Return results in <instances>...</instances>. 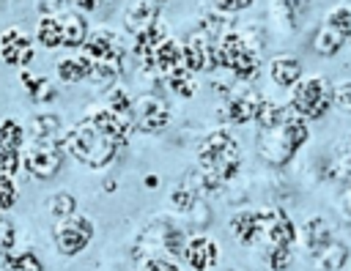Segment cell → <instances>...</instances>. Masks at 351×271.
Listing matches in <instances>:
<instances>
[{"label": "cell", "instance_id": "cell-37", "mask_svg": "<svg viewBox=\"0 0 351 271\" xmlns=\"http://www.w3.org/2000/svg\"><path fill=\"white\" fill-rule=\"evenodd\" d=\"M250 5H252L250 0H219V3H214L211 8H214L219 16H225V14H239V11L250 8Z\"/></svg>", "mask_w": 351, "mask_h": 271}, {"label": "cell", "instance_id": "cell-40", "mask_svg": "<svg viewBox=\"0 0 351 271\" xmlns=\"http://www.w3.org/2000/svg\"><path fill=\"white\" fill-rule=\"evenodd\" d=\"M156 183H159L156 175H145V186H156Z\"/></svg>", "mask_w": 351, "mask_h": 271}, {"label": "cell", "instance_id": "cell-17", "mask_svg": "<svg viewBox=\"0 0 351 271\" xmlns=\"http://www.w3.org/2000/svg\"><path fill=\"white\" fill-rule=\"evenodd\" d=\"M348 257H351V249L337 238H332L326 246L313 252V263L318 271H343L348 266Z\"/></svg>", "mask_w": 351, "mask_h": 271}, {"label": "cell", "instance_id": "cell-5", "mask_svg": "<svg viewBox=\"0 0 351 271\" xmlns=\"http://www.w3.org/2000/svg\"><path fill=\"white\" fill-rule=\"evenodd\" d=\"M66 151L60 140H30L22 148V172L36 181H49L60 172Z\"/></svg>", "mask_w": 351, "mask_h": 271}, {"label": "cell", "instance_id": "cell-34", "mask_svg": "<svg viewBox=\"0 0 351 271\" xmlns=\"http://www.w3.org/2000/svg\"><path fill=\"white\" fill-rule=\"evenodd\" d=\"M16 244V227L5 219V214H0V257L11 255Z\"/></svg>", "mask_w": 351, "mask_h": 271}, {"label": "cell", "instance_id": "cell-7", "mask_svg": "<svg viewBox=\"0 0 351 271\" xmlns=\"http://www.w3.org/2000/svg\"><path fill=\"white\" fill-rule=\"evenodd\" d=\"M170 126V104L162 96L143 93L134 99V129L143 134H159Z\"/></svg>", "mask_w": 351, "mask_h": 271}, {"label": "cell", "instance_id": "cell-12", "mask_svg": "<svg viewBox=\"0 0 351 271\" xmlns=\"http://www.w3.org/2000/svg\"><path fill=\"white\" fill-rule=\"evenodd\" d=\"M159 11L162 8L156 3H145V0L126 3L123 5V27H126V33H132V38H134V36L156 27L159 25Z\"/></svg>", "mask_w": 351, "mask_h": 271}, {"label": "cell", "instance_id": "cell-11", "mask_svg": "<svg viewBox=\"0 0 351 271\" xmlns=\"http://www.w3.org/2000/svg\"><path fill=\"white\" fill-rule=\"evenodd\" d=\"M184 263L192 268V271H211L217 263H219V246L214 238L197 233V235H189L186 238V246H184Z\"/></svg>", "mask_w": 351, "mask_h": 271}, {"label": "cell", "instance_id": "cell-25", "mask_svg": "<svg viewBox=\"0 0 351 271\" xmlns=\"http://www.w3.org/2000/svg\"><path fill=\"white\" fill-rule=\"evenodd\" d=\"M332 238H335V235H332V227H329L324 219H310V222L304 224V246L310 249V255L318 252L321 246H326Z\"/></svg>", "mask_w": 351, "mask_h": 271}, {"label": "cell", "instance_id": "cell-9", "mask_svg": "<svg viewBox=\"0 0 351 271\" xmlns=\"http://www.w3.org/2000/svg\"><path fill=\"white\" fill-rule=\"evenodd\" d=\"M261 214V246H293L299 233L293 219L282 208H263Z\"/></svg>", "mask_w": 351, "mask_h": 271}, {"label": "cell", "instance_id": "cell-26", "mask_svg": "<svg viewBox=\"0 0 351 271\" xmlns=\"http://www.w3.org/2000/svg\"><path fill=\"white\" fill-rule=\"evenodd\" d=\"M47 211H49V216H52L55 222H60V219L77 214V200H74L71 192H55V194L47 200Z\"/></svg>", "mask_w": 351, "mask_h": 271}, {"label": "cell", "instance_id": "cell-3", "mask_svg": "<svg viewBox=\"0 0 351 271\" xmlns=\"http://www.w3.org/2000/svg\"><path fill=\"white\" fill-rule=\"evenodd\" d=\"M307 140H310V126H307V120L291 115V118H285L280 126L258 131L255 145H258V156H261L269 167H285V164L299 153V148H302Z\"/></svg>", "mask_w": 351, "mask_h": 271}, {"label": "cell", "instance_id": "cell-27", "mask_svg": "<svg viewBox=\"0 0 351 271\" xmlns=\"http://www.w3.org/2000/svg\"><path fill=\"white\" fill-rule=\"evenodd\" d=\"M170 88L176 90V96L189 99V96L197 90V79H195V74H192L189 68H178V71L170 74Z\"/></svg>", "mask_w": 351, "mask_h": 271}, {"label": "cell", "instance_id": "cell-13", "mask_svg": "<svg viewBox=\"0 0 351 271\" xmlns=\"http://www.w3.org/2000/svg\"><path fill=\"white\" fill-rule=\"evenodd\" d=\"M230 235L239 246H261V214L239 211L230 216Z\"/></svg>", "mask_w": 351, "mask_h": 271}, {"label": "cell", "instance_id": "cell-38", "mask_svg": "<svg viewBox=\"0 0 351 271\" xmlns=\"http://www.w3.org/2000/svg\"><path fill=\"white\" fill-rule=\"evenodd\" d=\"M143 271H181L170 257H145Z\"/></svg>", "mask_w": 351, "mask_h": 271}, {"label": "cell", "instance_id": "cell-21", "mask_svg": "<svg viewBox=\"0 0 351 271\" xmlns=\"http://www.w3.org/2000/svg\"><path fill=\"white\" fill-rule=\"evenodd\" d=\"M343 44H346V36H340V33H337L335 27H329V25H324V27L313 36V52H315L318 57H335Z\"/></svg>", "mask_w": 351, "mask_h": 271}, {"label": "cell", "instance_id": "cell-15", "mask_svg": "<svg viewBox=\"0 0 351 271\" xmlns=\"http://www.w3.org/2000/svg\"><path fill=\"white\" fill-rule=\"evenodd\" d=\"M93 74V66L85 55H66L55 63V77L63 85H77V82H88Z\"/></svg>", "mask_w": 351, "mask_h": 271}, {"label": "cell", "instance_id": "cell-33", "mask_svg": "<svg viewBox=\"0 0 351 271\" xmlns=\"http://www.w3.org/2000/svg\"><path fill=\"white\" fill-rule=\"evenodd\" d=\"M326 25H329V27H335V30H337L340 36H346V41H348V33H351V8H348V5L335 8V11L329 14Z\"/></svg>", "mask_w": 351, "mask_h": 271}, {"label": "cell", "instance_id": "cell-10", "mask_svg": "<svg viewBox=\"0 0 351 271\" xmlns=\"http://www.w3.org/2000/svg\"><path fill=\"white\" fill-rule=\"evenodd\" d=\"M33 57H36V41L22 27L11 25L0 33V60L5 66H16V68L27 71Z\"/></svg>", "mask_w": 351, "mask_h": 271}, {"label": "cell", "instance_id": "cell-2", "mask_svg": "<svg viewBox=\"0 0 351 271\" xmlns=\"http://www.w3.org/2000/svg\"><path fill=\"white\" fill-rule=\"evenodd\" d=\"M197 170L203 172V178L208 183V192H219L241 170V148H239V142L222 129L211 131L197 148Z\"/></svg>", "mask_w": 351, "mask_h": 271}, {"label": "cell", "instance_id": "cell-18", "mask_svg": "<svg viewBox=\"0 0 351 271\" xmlns=\"http://www.w3.org/2000/svg\"><path fill=\"white\" fill-rule=\"evenodd\" d=\"M33 41L44 49H58L63 47V27H60V16L58 14H44L36 22L33 30Z\"/></svg>", "mask_w": 351, "mask_h": 271}, {"label": "cell", "instance_id": "cell-41", "mask_svg": "<svg viewBox=\"0 0 351 271\" xmlns=\"http://www.w3.org/2000/svg\"><path fill=\"white\" fill-rule=\"evenodd\" d=\"M346 268H348V271H351V257H348V266H346Z\"/></svg>", "mask_w": 351, "mask_h": 271}, {"label": "cell", "instance_id": "cell-22", "mask_svg": "<svg viewBox=\"0 0 351 271\" xmlns=\"http://www.w3.org/2000/svg\"><path fill=\"white\" fill-rule=\"evenodd\" d=\"M27 142V131L16 118H0V145L8 151H22Z\"/></svg>", "mask_w": 351, "mask_h": 271}, {"label": "cell", "instance_id": "cell-20", "mask_svg": "<svg viewBox=\"0 0 351 271\" xmlns=\"http://www.w3.org/2000/svg\"><path fill=\"white\" fill-rule=\"evenodd\" d=\"M27 131V140H60L63 134V126H60V118L52 115V112H41V115H33L25 126Z\"/></svg>", "mask_w": 351, "mask_h": 271}, {"label": "cell", "instance_id": "cell-19", "mask_svg": "<svg viewBox=\"0 0 351 271\" xmlns=\"http://www.w3.org/2000/svg\"><path fill=\"white\" fill-rule=\"evenodd\" d=\"M19 82H22V88H25V93L30 96V101H36V104H49V101H55V96H58L55 82L47 79V77H41V74L22 71V74H19Z\"/></svg>", "mask_w": 351, "mask_h": 271}, {"label": "cell", "instance_id": "cell-1", "mask_svg": "<svg viewBox=\"0 0 351 271\" xmlns=\"http://www.w3.org/2000/svg\"><path fill=\"white\" fill-rule=\"evenodd\" d=\"M132 131H134V126L129 120H121L101 104V107H90L60 137V145H63L66 156H71L82 167L104 170L115 162L118 151L126 145Z\"/></svg>", "mask_w": 351, "mask_h": 271}, {"label": "cell", "instance_id": "cell-29", "mask_svg": "<svg viewBox=\"0 0 351 271\" xmlns=\"http://www.w3.org/2000/svg\"><path fill=\"white\" fill-rule=\"evenodd\" d=\"M263 260L271 271H285L293 260V246H266Z\"/></svg>", "mask_w": 351, "mask_h": 271}, {"label": "cell", "instance_id": "cell-14", "mask_svg": "<svg viewBox=\"0 0 351 271\" xmlns=\"http://www.w3.org/2000/svg\"><path fill=\"white\" fill-rule=\"evenodd\" d=\"M60 16V27H63V47L66 49H82L90 27H88V19L85 14L74 11V8H66L58 14Z\"/></svg>", "mask_w": 351, "mask_h": 271}, {"label": "cell", "instance_id": "cell-42", "mask_svg": "<svg viewBox=\"0 0 351 271\" xmlns=\"http://www.w3.org/2000/svg\"><path fill=\"white\" fill-rule=\"evenodd\" d=\"M348 41H351V33H348Z\"/></svg>", "mask_w": 351, "mask_h": 271}, {"label": "cell", "instance_id": "cell-6", "mask_svg": "<svg viewBox=\"0 0 351 271\" xmlns=\"http://www.w3.org/2000/svg\"><path fill=\"white\" fill-rule=\"evenodd\" d=\"M93 241V222L85 214H71L52 227V244L63 257H77Z\"/></svg>", "mask_w": 351, "mask_h": 271}, {"label": "cell", "instance_id": "cell-32", "mask_svg": "<svg viewBox=\"0 0 351 271\" xmlns=\"http://www.w3.org/2000/svg\"><path fill=\"white\" fill-rule=\"evenodd\" d=\"M19 200V189H16V181L8 178V175H0V214L11 211Z\"/></svg>", "mask_w": 351, "mask_h": 271}, {"label": "cell", "instance_id": "cell-31", "mask_svg": "<svg viewBox=\"0 0 351 271\" xmlns=\"http://www.w3.org/2000/svg\"><path fill=\"white\" fill-rule=\"evenodd\" d=\"M195 203H197V194H192V192H189L186 186H181V183L170 192V205H173L176 214H189Z\"/></svg>", "mask_w": 351, "mask_h": 271}, {"label": "cell", "instance_id": "cell-16", "mask_svg": "<svg viewBox=\"0 0 351 271\" xmlns=\"http://www.w3.org/2000/svg\"><path fill=\"white\" fill-rule=\"evenodd\" d=\"M269 77L280 88H296L302 79V63L293 55H274L269 60Z\"/></svg>", "mask_w": 351, "mask_h": 271}, {"label": "cell", "instance_id": "cell-39", "mask_svg": "<svg viewBox=\"0 0 351 271\" xmlns=\"http://www.w3.org/2000/svg\"><path fill=\"white\" fill-rule=\"evenodd\" d=\"M343 211H346V216L351 219V186H346V192H343Z\"/></svg>", "mask_w": 351, "mask_h": 271}, {"label": "cell", "instance_id": "cell-23", "mask_svg": "<svg viewBox=\"0 0 351 271\" xmlns=\"http://www.w3.org/2000/svg\"><path fill=\"white\" fill-rule=\"evenodd\" d=\"M285 118H291V112H288L282 104H277V101H271V99H263V101H261V109H258V115H255V123H258V131H263V129L280 126Z\"/></svg>", "mask_w": 351, "mask_h": 271}, {"label": "cell", "instance_id": "cell-35", "mask_svg": "<svg viewBox=\"0 0 351 271\" xmlns=\"http://www.w3.org/2000/svg\"><path fill=\"white\" fill-rule=\"evenodd\" d=\"M332 107H337L340 112L351 115V82H340L332 90Z\"/></svg>", "mask_w": 351, "mask_h": 271}, {"label": "cell", "instance_id": "cell-36", "mask_svg": "<svg viewBox=\"0 0 351 271\" xmlns=\"http://www.w3.org/2000/svg\"><path fill=\"white\" fill-rule=\"evenodd\" d=\"M186 216L192 219V224H195L197 230H206V227H208V222H211V211H208V205H206V200H203V197H197V203L192 205V211H189Z\"/></svg>", "mask_w": 351, "mask_h": 271}, {"label": "cell", "instance_id": "cell-24", "mask_svg": "<svg viewBox=\"0 0 351 271\" xmlns=\"http://www.w3.org/2000/svg\"><path fill=\"white\" fill-rule=\"evenodd\" d=\"M3 271H44V263L38 260L36 252L22 249V252H11L5 257H0Z\"/></svg>", "mask_w": 351, "mask_h": 271}, {"label": "cell", "instance_id": "cell-8", "mask_svg": "<svg viewBox=\"0 0 351 271\" xmlns=\"http://www.w3.org/2000/svg\"><path fill=\"white\" fill-rule=\"evenodd\" d=\"M261 101H263V96L252 88V82H233V88L225 99V118L236 126L252 123L261 109Z\"/></svg>", "mask_w": 351, "mask_h": 271}, {"label": "cell", "instance_id": "cell-28", "mask_svg": "<svg viewBox=\"0 0 351 271\" xmlns=\"http://www.w3.org/2000/svg\"><path fill=\"white\" fill-rule=\"evenodd\" d=\"M332 172H335V178H340L346 186H351V140L337 148L335 162H332Z\"/></svg>", "mask_w": 351, "mask_h": 271}, {"label": "cell", "instance_id": "cell-30", "mask_svg": "<svg viewBox=\"0 0 351 271\" xmlns=\"http://www.w3.org/2000/svg\"><path fill=\"white\" fill-rule=\"evenodd\" d=\"M22 172V151H8L0 145V175L16 178Z\"/></svg>", "mask_w": 351, "mask_h": 271}, {"label": "cell", "instance_id": "cell-4", "mask_svg": "<svg viewBox=\"0 0 351 271\" xmlns=\"http://www.w3.org/2000/svg\"><path fill=\"white\" fill-rule=\"evenodd\" d=\"M332 90L335 85L326 77L299 79L291 96V112L302 120H321L332 107Z\"/></svg>", "mask_w": 351, "mask_h": 271}]
</instances>
